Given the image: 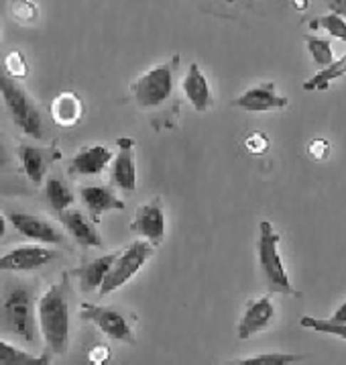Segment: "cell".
Instances as JSON below:
<instances>
[{
    "label": "cell",
    "instance_id": "cell-25",
    "mask_svg": "<svg viewBox=\"0 0 346 365\" xmlns=\"http://www.w3.org/2000/svg\"><path fill=\"white\" fill-rule=\"evenodd\" d=\"M305 45L312 59L316 61V66L320 70L328 68L334 61V51H332L330 39L326 37H316V35H305Z\"/></svg>",
    "mask_w": 346,
    "mask_h": 365
},
{
    "label": "cell",
    "instance_id": "cell-6",
    "mask_svg": "<svg viewBox=\"0 0 346 365\" xmlns=\"http://www.w3.org/2000/svg\"><path fill=\"white\" fill-rule=\"evenodd\" d=\"M151 255H153V245L149 241H145V239L132 241L129 247L116 255V259L110 265L106 278L98 288L100 296L115 292L118 288H122L125 284H129L130 279L143 269L145 263L151 259Z\"/></svg>",
    "mask_w": 346,
    "mask_h": 365
},
{
    "label": "cell",
    "instance_id": "cell-1",
    "mask_svg": "<svg viewBox=\"0 0 346 365\" xmlns=\"http://www.w3.org/2000/svg\"><path fill=\"white\" fill-rule=\"evenodd\" d=\"M70 282L68 274L51 286L41 298L37 300L35 314L37 327L43 336L45 349L51 355H63L70 345V304H68Z\"/></svg>",
    "mask_w": 346,
    "mask_h": 365
},
{
    "label": "cell",
    "instance_id": "cell-27",
    "mask_svg": "<svg viewBox=\"0 0 346 365\" xmlns=\"http://www.w3.org/2000/svg\"><path fill=\"white\" fill-rule=\"evenodd\" d=\"M2 70L4 73L9 76V78H13L16 82H21V80H25V78H29V61L25 58V53L23 51H19V49H13V51H9L4 59H2Z\"/></svg>",
    "mask_w": 346,
    "mask_h": 365
},
{
    "label": "cell",
    "instance_id": "cell-30",
    "mask_svg": "<svg viewBox=\"0 0 346 365\" xmlns=\"http://www.w3.org/2000/svg\"><path fill=\"white\" fill-rule=\"evenodd\" d=\"M245 147L251 155H265L269 151V147H271V141H269V137L265 133L255 131L245 139Z\"/></svg>",
    "mask_w": 346,
    "mask_h": 365
},
{
    "label": "cell",
    "instance_id": "cell-36",
    "mask_svg": "<svg viewBox=\"0 0 346 365\" xmlns=\"http://www.w3.org/2000/svg\"><path fill=\"white\" fill-rule=\"evenodd\" d=\"M4 235H6V217L0 215V241L4 239Z\"/></svg>",
    "mask_w": 346,
    "mask_h": 365
},
{
    "label": "cell",
    "instance_id": "cell-33",
    "mask_svg": "<svg viewBox=\"0 0 346 365\" xmlns=\"http://www.w3.org/2000/svg\"><path fill=\"white\" fill-rule=\"evenodd\" d=\"M328 4H330L332 13L346 19V0H328Z\"/></svg>",
    "mask_w": 346,
    "mask_h": 365
},
{
    "label": "cell",
    "instance_id": "cell-14",
    "mask_svg": "<svg viewBox=\"0 0 346 365\" xmlns=\"http://www.w3.org/2000/svg\"><path fill=\"white\" fill-rule=\"evenodd\" d=\"M80 200H82V205H84V208L88 210V215L92 217L94 222H98L106 212L125 210V208H127L125 200H120L110 186H98V184L84 186V188L80 190Z\"/></svg>",
    "mask_w": 346,
    "mask_h": 365
},
{
    "label": "cell",
    "instance_id": "cell-3",
    "mask_svg": "<svg viewBox=\"0 0 346 365\" xmlns=\"http://www.w3.org/2000/svg\"><path fill=\"white\" fill-rule=\"evenodd\" d=\"M279 241L281 237L275 231V227L269 220L259 222V241H257V257H259L261 272L267 282L269 292L288 294L298 296L295 288L291 286L288 276V269L283 265L281 253H279Z\"/></svg>",
    "mask_w": 346,
    "mask_h": 365
},
{
    "label": "cell",
    "instance_id": "cell-23",
    "mask_svg": "<svg viewBox=\"0 0 346 365\" xmlns=\"http://www.w3.org/2000/svg\"><path fill=\"white\" fill-rule=\"evenodd\" d=\"M45 196H47V202L53 210L58 212H63L68 210V206L73 205V192L70 190V186L59 180V178H49L45 180Z\"/></svg>",
    "mask_w": 346,
    "mask_h": 365
},
{
    "label": "cell",
    "instance_id": "cell-7",
    "mask_svg": "<svg viewBox=\"0 0 346 365\" xmlns=\"http://www.w3.org/2000/svg\"><path fill=\"white\" fill-rule=\"evenodd\" d=\"M80 317L86 322H90V324H94L100 333H104L112 341L127 343V345H135V341H137L135 331H132V324H130L129 319L118 308L82 302Z\"/></svg>",
    "mask_w": 346,
    "mask_h": 365
},
{
    "label": "cell",
    "instance_id": "cell-9",
    "mask_svg": "<svg viewBox=\"0 0 346 365\" xmlns=\"http://www.w3.org/2000/svg\"><path fill=\"white\" fill-rule=\"evenodd\" d=\"M118 151L110 161V184L122 192H135L137 188V161H135V141L130 137L118 139Z\"/></svg>",
    "mask_w": 346,
    "mask_h": 365
},
{
    "label": "cell",
    "instance_id": "cell-13",
    "mask_svg": "<svg viewBox=\"0 0 346 365\" xmlns=\"http://www.w3.org/2000/svg\"><path fill=\"white\" fill-rule=\"evenodd\" d=\"M232 104L241 110H246V113H271V110L285 108L288 98H283L277 92L275 82H261L257 86L248 88L246 92H243Z\"/></svg>",
    "mask_w": 346,
    "mask_h": 365
},
{
    "label": "cell",
    "instance_id": "cell-18",
    "mask_svg": "<svg viewBox=\"0 0 346 365\" xmlns=\"http://www.w3.org/2000/svg\"><path fill=\"white\" fill-rule=\"evenodd\" d=\"M82 115H84V103H82L80 94L73 90L59 92L51 103V118L56 120V125L63 127V129L75 127Z\"/></svg>",
    "mask_w": 346,
    "mask_h": 365
},
{
    "label": "cell",
    "instance_id": "cell-37",
    "mask_svg": "<svg viewBox=\"0 0 346 365\" xmlns=\"http://www.w3.org/2000/svg\"><path fill=\"white\" fill-rule=\"evenodd\" d=\"M293 6H295L298 11H305V9H308V0H293Z\"/></svg>",
    "mask_w": 346,
    "mask_h": 365
},
{
    "label": "cell",
    "instance_id": "cell-17",
    "mask_svg": "<svg viewBox=\"0 0 346 365\" xmlns=\"http://www.w3.org/2000/svg\"><path fill=\"white\" fill-rule=\"evenodd\" d=\"M115 158L112 149L106 145H90L82 149L70 163V172L75 175H98L102 174Z\"/></svg>",
    "mask_w": 346,
    "mask_h": 365
},
{
    "label": "cell",
    "instance_id": "cell-28",
    "mask_svg": "<svg viewBox=\"0 0 346 365\" xmlns=\"http://www.w3.org/2000/svg\"><path fill=\"white\" fill-rule=\"evenodd\" d=\"M303 329L316 331V333H324V335L340 336L346 341V322H336L332 319H316V317H302L300 321Z\"/></svg>",
    "mask_w": 346,
    "mask_h": 365
},
{
    "label": "cell",
    "instance_id": "cell-35",
    "mask_svg": "<svg viewBox=\"0 0 346 365\" xmlns=\"http://www.w3.org/2000/svg\"><path fill=\"white\" fill-rule=\"evenodd\" d=\"M9 161H11L9 149H6V147L0 143V170H2V168H6V165H9Z\"/></svg>",
    "mask_w": 346,
    "mask_h": 365
},
{
    "label": "cell",
    "instance_id": "cell-5",
    "mask_svg": "<svg viewBox=\"0 0 346 365\" xmlns=\"http://www.w3.org/2000/svg\"><path fill=\"white\" fill-rule=\"evenodd\" d=\"M179 56H173L169 61L159 63L155 68L141 73L132 84H130V94L135 103L141 108H157L165 104L173 94L175 86V70H177Z\"/></svg>",
    "mask_w": 346,
    "mask_h": 365
},
{
    "label": "cell",
    "instance_id": "cell-8",
    "mask_svg": "<svg viewBox=\"0 0 346 365\" xmlns=\"http://www.w3.org/2000/svg\"><path fill=\"white\" fill-rule=\"evenodd\" d=\"M130 231L139 235L145 241H149L153 247L163 243V239H165V210L161 205V198H153L151 202L137 208L135 217L130 220Z\"/></svg>",
    "mask_w": 346,
    "mask_h": 365
},
{
    "label": "cell",
    "instance_id": "cell-4",
    "mask_svg": "<svg viewBox=\"0 0 346 365\" xmlns=\"http://www.w3.org/2000/svg\"><path fill=\"white\" fill-rule=\"evenodd\" d=\"M0 96H2V103L6 106L13 123L21 131L33 139H43V117H41L37 104L33 103V98L27 94L25 88L4 73L2 66H0Z\"/></svg>",
    "mask_w": 346,
    "mask_h": 365
},
{
    "label": "cell",
    "instance_id": "cell-12",
    "mask_svg": "<svg viewBox=\"0 0 346 365\" xmlns=\"http://www.w3.org/2000/svg\"><path fill=\"white\" fill-rule=\"evenodd\" d=\"M275 319V304L271 300V296H261L255 300L246 302L245 312L238 321V329L236 335L238 339H251V336L259 335L263 331L269 329V324Z\"/></svg>",
    "mask_w": 346,
    "mask_h": 365
},
{
    "label": "cell",
    "instance_id": "cell-32",
    "mask_svg": "<svg viewBox=\"0 0 346 365\" xmlns=\"http://www.w3.org/2000/svg\"><path fill=\"white\" fill-rule=\"evenodd\" d=\"M110 357H112V351L108 345H94L92 349L88 351V364L90 365H108L110 361Z\"/></svg>",
    "mask_w": 346,
    "mask_h": 365
},
{
    "label": "cell",
    "instance_id": "cell-2",
    "mask_svg": "<svg viewBox=\"0 0 346 365\" xmlns=\"http://www.w3.org/2000/svg\"><path fill=\"white\" fill-rule=\"evenodd\" d=\"M0 335L13 336L27 345L35 343V298L27 284H13L2 294Z\"/></svg>",
    "mask_w": 346,
    "mask_h": 365
},
{
    "label": "cell",
    "instance_id": "cell-38",
    "mask_svg": "<svg viewBox=\"0 0 346 365\" xmlns=\"http://www.w3.org/2000/svg\"><path fill=\"white\" fill-rule=\"evenodd\" d=\"M245 2H248V0H245Z\"/></svg>",
    "mask_w": 346,
    "mask_h": 365
},
{
    "label": "cell",
    "instance_id": "cell-29",
    "mask_svg": "<svg viewBox=\"0 0 346 365\" xmlns=\"http://www.w3.org/2000/svg\"><path fill=\"white\" fill-rule=\"evenodd\" d=\"M11 16L21 25H35L39 21V6L33 0H11Z\"/></svg>",
    "mask_w": 346,
    "mask_h": 365
},
{
    "label": "cell",
    "instance_id": "cell-21",
    "mask_svg": "<svg viewBox=\"0 0 346 365\" xmlns=\"http://www.w3.org/2000/svg\"><path fill=\"white\" fill-rule=\"evenodd\" d=\"M346 76V53L340 59H334L328 68H324V70H320L316 76H312L308 82H303V90H308V92H316V90H328V88L336 82V80H340V78H345Z\"/></svg>",
    "mask_w": 346,
    "mask_h": 365
},
{
    "label": "cell",
    "instance_id": "cell-19",
    "mask_svg": "<svg viewBox=\"0 0 346 365\" xmlns=\"http://www.w3.org/2000/svg\"><path fill=\"white\" fill-rule=\"evenodd\" d=\"M118 253H108V255H102L94 262L86 263L82 269H78V278H80V288L84 292H96L102 286V282L106 278L110 265L116 259Z\"/></svg>",
    "mask_w": 346,
    "mask_h": 365
},
{
    "label": "cell",
    "instance_id": "cell-34",
    "mask_svg": "<svg viewBox=\"0 0 346 365\" xmlns=\"http://www.w3.org/2000/svg\"><path fill=\"white\" fill-rule=\"evenodd\" d=\"M330 319H332V321H336V322H346V302H345V304H340V307H338V310H336V312L332 314Z\"/></svg>",
    "mask_w": 346,
    "mask_h": 365
},
{
    "label": "cell",
    "instance_id": "cell-16",
    "mask_svg": "<svg viewBox=\"0 0 346 365\" xmlns=\"http://www.w3.org/2000/svg\"><path fill=\"white\" fill-rule=\"evenodd\" d=\"M59 220L63 229L72 235L73 241L82 247H102V237L96 225L80 210H63L59 212Z\"/></svg>",
    "mask_w": 346,
    "mask_h": 365
},
{
    "label": "cell",
    "instance_id": "cell-20",
    "mask_svg": "<svg viewBox=\"0 0 346 365\" xmlns=\"http://www.w3.org/2000/svg\"><path fill=\"white\" fill-rule=\"evenodd\" d=\"M19 160L23 165V172L33 184H41L47 175V160L39 147L21 145L19 147Z\"/></svg>",
    "mask_w": 346,
    "mask_h": 365
},
{
    "label": "cell",
    "instance_id": "cell-10",
    "mask_svg": "<svg viewBox=\"0 0 346 365\" xmlns=\"http://www.w3.org/2000/svg\"><path fill=\"white\" fill-rule=\"evenodd\" d=\"M53 259H58V253L49 247H41V245L16 247L0 255V272H33Z\"/></svg>",
    "mask_w": 346,
    "mask_h": 365
},
{
    "label": "cell",
    "instance_id": "cell-11",
    "mask_svg": "<svg viewBox=\"0 0 346 365\" xmlns=\"http://www.w3.org/2000/svg\"><path fill=\"white\" fill-rule=\"evenodd\" d=\"M6 220L19 233L25 235L31 241L43 243V245H61L63 243V235L59 233V229H56V225L37 217V215L13 210V212H9Z\"/></svg>",
    "mask_w": 346,
    "mask_h": 365
},
{
    "label": "cell",
    "instance_id": "cell-26",
    "mask_svg": "<svg viewBox=\"0 0 346 365\" xmlns=\"http://www.w3.org/2000/svg\"><path fill=\"white\" fill-rule=\"evenodd\" d=\"M310 29L326 31L330 37L346 43V19L336 15V13H332V11L328 15H322L314 19V21H310Z\"/></svg>",
    "mask_w": 346,
    "mask_h": 365
},
{
    "label": "cell",
    "instance_id": "cell-31",
    "mask_svg": "<svg viewBox=\"0 0 346 365\" xmlns=\"http://www.w3.org/2000/svg\"><path fill=\"white\" fill-rule=\"evenodd\" d=\"M330 141L328 139H312L308 143V155L312 158L314 161H324L330 158Z\"/></svg>",
    "mask_w": 346,
    "mask_h": 365
},
{
    "label": "cell",
    "instance_id": "cell-24",
    "mask_svg": "<svg viewBox=\"0 0 346 365\" xmlns=\"http://www.w3.org/2000/svg\"><path fill=\"white\" fill-rule=\"evenodd\" d=\"M305 357L298 353H259L245 359H234L224 365H293L303 361Z\"/></svg>",
    "mask_w": 346,
    "mask_h": 365
},
{
    "label": "cell",
    "instance_id": "cell-15",
    "mask_svg": "<svg viewBox=\"0 0 346 365\" xmlns=\"http://www.w3.org/2000/svg\"><path fill=\"white\" fill-rule=\"evenodd\" d=\"M182 90L184 96L188 98L194 110L198 113H206L212 106V90H210V82L206 78V73L200 70L198 63H189L188 72L182 80Z\"/></svg>",
    "mask_w": 346,
    "mask_h": 365
},
{
    "label": "cell",
    "instance_id": "cell-22",
    "mask_svg": "<svg viewBox=\"0 0 346 365\" xmlns=\"http://www.w3.org/2000/svg\"><path fill=\"white\" fill-rule=\"evenodd\" d=\"M0 365H51L47 357H35L29 351L0 339Z\"/></svg>",
    "mask_w": 346,
    "mask_h": 365
}]
</instances>
